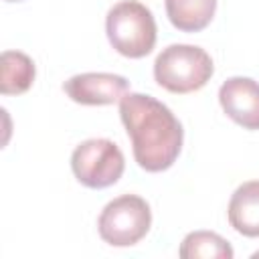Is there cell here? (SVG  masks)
Listing matches in <instances>:
<instances>
[{
  "label": "cell",
  "mask_w": 259,
  "mask_h": 259,
  "mask_svg": "<svg viewBox=\"0 0 259 259\" xmlns=\"http://www.w3.org/2000/svg\"><path fill=\"white\" fill-rule=\"evenodd\" d=\"M105 30L111 47L130 59H142L156 45V20L148 6L138 0L117 2L105 18Z\"/></svg>",
  "instance_id": "cell-2"
},
{
  "label": "cell",
  "mask_w": 259,
  "mask_h": 259,
  "mask_svg": "<svg viewBox=\"0 0 259 259\" xmlns=\"http://www.w3.org/2000/svg\"><path fill=\"white\" fill-rule=\"evenodd\" d=\"M34 81V63L20 51H4L0 59V91L4 95H20Z\"/></svg>",
  "instance_id": "cell-10"
},
{
  "label": "cell",
  "mask_w": 259,
  "mask_h": 259,
  "mask_svg": "<svg viewBox=\"0 0 259 259\" xmlns=\"http://www.w3.org/2000/svg\"><path fill=\"white\" fill-rule=\"evenodd\" d=\"M152 225L150 204L136 194H121L105 204L99 214V237L113 247H130L146 237Z\"/></svg>",
  "instance_id": "cell-4"
},
{
  "label": "cell",
  "mask_w": 259,
  "mask_h": 259,
  "mask_svg": "<svg viewBox=\"0 0 259 259\" xmlns=\"http://www.w3.org/2000/svg\"><path fill=\"white\" fill-rule=\"evenodd\" d=\"M119 115L140 168L162 172L176 162L184 132L162 101L144 93H125L119 99Z\"/></svg>",
  "instance_id": "cell-1"
},
{
  "label": "cell",
  "mask_w": 259,
  "mask_h": 259,
  "mask_svg": "<svg viewBox=\"0 0 259 259\" xmlns=\"http://www.w3.org/2000/svg\"><path fill=\"white\" fill-rule=\"evenodd\" d=\"M212 59L194 45H170L154 61V77L170 93H190L204 87L212 77Z\"/></svg>",
  "instance_id": "cell-3"
},
{
  "label": "cell",
  "mask_w": 259,
  "mask_h": 259,
  "mask_svg": "<svg viewBox=\"0 0 259 259\" xmlns=\"http://www.w3.org/2000/svg\"><path fill=\"white\" fill-rule=\"evenodd\" d=\"M214 10L217 0H166V14L182 32H198L206 28Z\"/></svg>",
  "instance_id": "cell-9"
},
{
  "label": "cell",
  "mask_w": 259,
  "mask_h": 259,
  "mask_svg": "<svg viewBox=\"0 0 259 259\" xmlns=\"http://www.w3.org/2000/svg\"><path fill=\"white\" fill-rule=\"evenodd\" d=\"M6 2H22V0H6Z\"/></svg>",
  "instance_id": "cell-13"
},
{
  "label": "cell",
  "mask_w": 259,
  "mask_h": 259,
  "mask_svg": "<svg viewBox=\"0 0 259 259\" xmlns=\"http://www.w3.org/2000/svg\"><path fill=\"white\" fill-rule=\"evenodd\" d=\"M223 111L245 130H259V83L249 77H231L219 89Z\"/></svg>",
  "instance_id": "cell-7"
},
{
  "label": "cell",
  "mask_w": 259,
  "mask_h": 259,
  "mask_svg": "<svg viewBox=\"0 0 259 259\" xmlns=\"http://www.w3.org/2000/svg\"><path fill=\"white\" fill-rule=\"evenodd\" d=\"M227 214L237 233L259 237V180H249L233 192Z\"/></svg>",
  "instance_id": "cell-8"
},
{
  "label": "cell",
  "mask_w": 259,
  "mask_h": 259,
  "mask_svg": "<svg viewBox=\"0 0 259 259\" xmlns=\"http://www.w3.org/2000/svg\"><path fill=\"white\" fill-rule=\"evenodd\" d=\"M127 79L113 73H81L63 83V91L81 105H109L127 93Z\"/></svg>",
  "instance_id": "cell-6"
},
{
  "label": "cell",
  "mask_w": 259,
  "mask_h": 259,
  "mask_svg": "<svg viewBox=\"0 0 259 259\" xmlns=\"http://www.w3.org/2000/svg\"><path fill=\"white\" fill-rule=\"evenodd\" d=\"M125 168L121 150L105 138L81 142L71 154V170L87 188H107L115 184Z\"/></svg>",
  "instance_id": "cell-5"
},
{
  "label": "cell",
  "mask_w": 259,
  "mask_h": 259,
  "mask_svg": "<svg viewBox=\"0 0 259 259\" xmlns=\"http://www.w3.org/2000/svg\"><path fill=\"white\" fill-rule=\"evenodd\" d=\"M253 259H259V251H257V253H253Z\"/></svg>",
  "instance_id": "cell-12"
},
{
  "label": "cell",
  "mask_w": 259,
  "mask_h": 259,
  "mask_svg": "<svg viewBox=\"0 0 259 259\" xmlns=\"http://www.w3.org/2000/svg\"><path fill=\"white\" fill-rule=\"evenodd\" d=\"M178 255L182 259H233V247L212 231H192L184 237Z\"/></svg>",
  "instance_id": "cell-11"
}]
</instances>
